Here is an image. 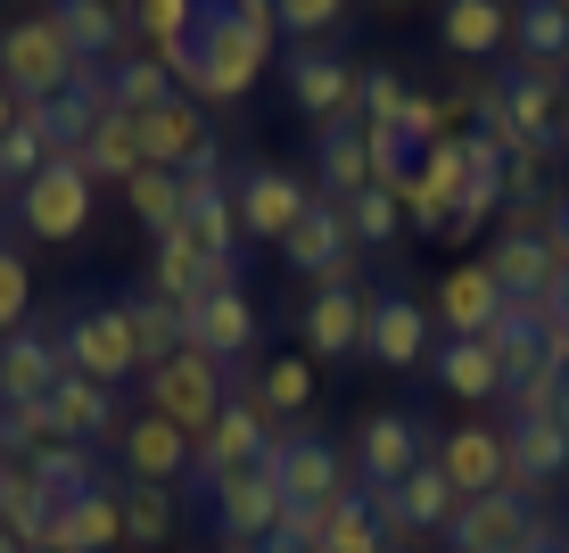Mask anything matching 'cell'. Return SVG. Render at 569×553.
Here are the masks:
<instances>
[{
    "mask_svg": "<svg viewBox=\"0 0 569 553\" xmlns=\"http://www.w3.org/2000/svg\"><path fill=\"white\" fill-rule=\"evenodd\" d=\"M438 471L455 480V496H462V504L503 496V487H512V471H503V429H487V422L446 429V438H438Z\"/></svg>",
    "mask_w": 569,
    "mask_h": 553,
    "instance_id": "14",
    "label": "cell"
},
{
    "mask_svg": "<svg viewBox=\"0 0 569 553\" xmlns=\"http://www.w3.org/2000/svg\"><path fill=\"white\" fill-rule=\"evenodd\" d=\"M58 347H67L74 381H100V388H124V381H141V372H149L124 306H74L67 330H58Z\"/></svg>",
    "mask_w": 569,
    "mask_h": 553,
    "instance_id": "3",
    "label": "cell"
},
{
    "mask_svg": "<svg viewBox=\"0 0 569 553\" xmlns=\"http://www.w3.org/2000/svg\"><path fill=\"white\" fill-rule=\"evenodd\" d=\"M182 347L207 355V364H231V355L257 347V306H248V289L231 282V289H214L207 306H190L182 314Z\"/></svg>",
    "mask_w": 569,
    "mask_h": 553,
    "instance_id": "15",
    "label": "cell"
},
{
    "mask_svg": "<svg viewBox=\"0 0 569 553\" xmlns=\"http://www.w3.org/2000/svg\"><path fill=\"white\" fill-rule=\"evenodd\" d=\"M272 42H281V9H272V0H207L190 50H173L166 67H173V83H182L190 108H231V100L257 91Z\"/></svg>",
    "mask_w": 569,
    "mask_h": 553,
    "instance_id": "1",
    "label": "cell"
},
{
    "mask_svg": "<svg viewBox=\"0 0 569 553\" xmlns=\"http://www.w3.org/2000/svg\"><path fill=\"white\" fill-rule=\"evenodd\" d=\"M124 471H132V487H173L190 471V454H199V438L190 429H173L166 413H141V422H124Z\"/></svg>",
    "mask_w": 569,
    "mask_h": 553,
    "instance_id": "18",
    "label": "cell"
},
{
    "mask_svg": "<svg viewBox=\"0 0 569 553\" xmlns=\"http://www.w3.org/2000/svg\"><path fill=\"white\" fill-rule=\"evenodd\" d=\"M553 256L569 265V190H561V215H553Z\"/></svg>",
    "mask_w": 569,
    "mask_h": 553,
    "instance_id": "47",
    "label": "cell"
},
{
    "mask_svg": "<svg viewBox=\"0 0 569 553\" xmlns=\"http://www.w3.org/2000/svg\"><path fill=\"white\" fill-rule=\"evenodd\" d=\"M0 463H9V454H0Z\"/></svg>",
    "mask_w": 569,
    "mask_h": 553,
    "instance_id": "52",
    "label": "cell"
},
{
    "mask_svg": "<svg viewBox=\"0 0 569 553\" xmlns=\"http://www.w3.org/2000/svg\"><path fill=\"white\" fill-rule=\"evenodd\" d=\"M487 355H496V372H503V397L528 388L537 372H553V364H545V323H537V306H503L496 330H487Z\"/></svg>",
    "mask_w": 569,
    "mask_h": 553,
    "instance_id": "24",
    "label": "cell"
},
{
    "mask_svg": "<svg viewBox=\"0 0 569 553\" xmlns=\"http://www.w3.org/2000/svg\"><path fill=\"white\" fill-rule=\"evenodd\" d=\"M58 512L74 521V545L83 553H116L124 545V496H108V487H91L83 504H58Z\"/></svg>",
    "mask_w": 569,
    "mask_h": 553,
    "instance_id": "38",
    "label": "cell"
},
{
    "mask_svg": "<svg viewBox=\"0 0 569 553\" xmlns=\"http://www.w3.org/2000/svg\"><path fill=\"white\" fill-rule=\"evenodd\" d=\"M91 199H100V182H91L74 157H50L42 182L17 190V224H26L33 240H74V231L91 224Z\"/></svg>",
    "mask_w": 569,
    "mask_h": 553,
    "instance_id": "5",
    "label": "cell"
},
{
    "mask_svg": "<svg viewBox=\"0 0 569 553\" xmlns=\"http://www.w3.org/2000/svg\"><path fill=\"white\" fill-rule=\"evenodd\" d=\"M231 199H240V240H272V248H281L289 231H298V215L313 207L306 182L281 174V166H248L240 182H231Z\"/></svg>",
    "mask_w": 569,
    "mask_h": 553,
    "instance_id": "10",
    "label": "cell"
},
{
    "mask_svg": "<svg viewBox=\"0 0 569 553\" xmlns=\"http://www.w3.org/2000/svg\"><path fill=\"white\" fill-rule=\"evenodd\" d=\"M124 314H132V339H141V364H149V372L182 355V306H166V298H124ZM149 372H141V381H149Z\"/></svg>",
    "mask_w": 569,
    "mask_h": 553,
    "instance_id": "35",
    "label": "cell"
},
{
    "mask_svg": "<svg viewBox=\"0 0 569 553\" xmlns=\"http://www.w3.org/2000/svg\"><path fill=\"white\" fill-rule=\"evenodd\" d=\"M405 100H413V91H405L397 67H363L356 75V116H363V125H397Z\"/></svg>",
    "mask_w": 569,
    "mask_h": 553,
    "instance_id": "42",
    "label": "cell"
},
{
    "mask_svg": "<svg viewBox=\"0 0 569 553\" xmlns=\"http://www.w3.org/2000/svg\"><path fill=\"white\" fill-rule=\"evenodd\" d=\"M74 75H83V58L67 50V33H58V17H9L0 26V83L17 91V100H67Z\"/></svg>",
    "mask_w": 569,
    "mask_h": 553,
    "instance_id": "2",
    "label": "cell"
},
{
    "mask_svg": "<svg viewBox=\"0 0 569 553\" xmlns=\"http://www.w3.org/2000/svg\"><path fill=\"white\" fill-rule=\"evenodd\" d=\"M298 330H306V355H313V364L363 355V289H356V282H313Z\"/></svg>",
    "mask_w": 569,
    "mask_h": 553,
    "instance_id": "16",
    "label": "cell"
},
{
    "mask_svg": "<svg viewBox=\"0 0 569 553\" xmlns=\"http://www.w3.org/2000/svg\"><path fill=\"white\" fill-rule=\"evenodd\" d=\"M0 553H26V545H17V537H9V529H0Z\"/></svg>",
    "mask_w": 569,
    "mask_h": 553,
    "instance_id": "50",
    "label": "cell"
},
{
    "mask_svg": "<svg viewBox=\"0 0 569 553\" xmlns=\"http://www.w3.org/2000/svg\"><path fill=\"white\" fill-rule=\"evenodd\" d=\"M561 141H569V67H561Z\"/></svg>",
    "mask_w": 569,
    "mask_h": 553,
    "instance_id": "49",
    "label": "cell"
},
{
    "mask_svg": "<svg viewBox=\"0 0 569 553\" xmlns=\"http://www.w3.org/2000/svg\"><path fill=\"white\" fill-rule=\"evenodd\" d=\"M74 166L91 174V182H132V174H149V149H141V116L108 108L100 132H91V149L74 157Z\"/></svg>",
    "mask_w": 569,
    "mask_h": 553,
    "instance_id": "26",
    "label": "cell"
},
{
    "mask_svg": "<svg viewBox=\"0 0 569 553\" xmlns=\"http://www.w3.org/2000/svg\"><path fill=\"white\" fill-rule=\"evenodd\" d=\"M58 381H67L58 330H17V339H0V405H42Z\"/></svg>",
    "mask_w": 569,
    "mask_h": 553,
    "instance_id": "19",
    "label": "cell"
},
{
    "mask_svg": "<svg viewBox=\"0 0 569 553\" xmlns=\"http://www.w3.org/2000/svg\"><path fill=\"white\" fill-rule=\"evenodd\" d=\"M438 42L462 50V58H496L512 42V9H496V0H446L438 9Z\"/></svg>",
    "mask_w": 569,
    "mask_h": 553,
    "instance_id": "27",
    "label": "cell"
},
{
    "mask_svg": "<svg viewBox=\"0 0 569 553\" xmlns=\"http://www.w3.org/2000/svg\"><path fill=\"white\" fill-rule=\"evenodd\" d=\"M503 306H512V298L496 289L487 256H479V265H455V273L438 282V330H446V339H487Z\"/></svg>",
    "mask_w": 569,
    "mask_h": 553,
    "instance_id": "21",
    "label": "cell"
},
{
    "mask_svg": "<svg viewBox=\"0 0 569 553\" xmlns=\"http://www.w3.org/2000/svg\"><path fill=\"white\" fill-rule=\"evenodd\" d=\"M50 429H58V446H91V438H124V422H116V388L100 381H58L50 388Z\"/></svg>",
    "mask_w": 569,
    "mask_h": 553,
    "instance_id": "22",
    "label": "cell"
},
{
    "mask_svg": "<svg viewBox=\"0 0 569 553\" xmlns=\"http://www.w3.org/2000/svg\"><path fill=\"white\" fill-rule=\"evenodd\" d=\"M528 529H537V504H520L512 487H503V496L462 504V512H455V529H446V545H455V553H520V545H528Z\"/></svg>",
    "mask_w": 569,
    "mask_h": 553,
    "instance_id": "20",
    "label": "cell"
},
{
    "mask_svg": "<svg viewBox=\"0 0 569 553\" xmlns=\"http://www.w3.org/2000/svg\"><path fill=\"white\" fill-rule=\"evenodd\" d=\"M42 166H50V141H42V125H17L9 141H0V182H42Z\"/></svg>",
    "mask_w": 569,
    "mask_h": 553,
    "instance_id": "44",
    "label": "cell"
},
{
    "mask_svg": "<svg viewBox=\"0 0 569 553\" xmlns=\"http://www.w3.org/2000/svg\"><path fill=\"white\" fill-rule=\"evenodd\" d=\"M199 9H207V0H141V9H132V26L149 33V58L190 50V33H199Z\"/></svg>",
    "mask_w": 569,
    "mask_h": 553,
    "instance_id": "37",
    "label": "cell"
},
{
    "mask_svg": "<svg viewBox=\"0 0 569 553\" xmlns=\"http://www.w3.org/2000/svg\"><path fill=\"white\" fill-rule=\"evenodd\" d=\"M347 256H356V231H347V207L339 199H313L298 215V231L281 240V265L298 273V282H322V273H339Z\"/></svg>",
    "mask_w": 569,
    "mask_h": 553,
    "instance_id": "17",
    "label": "cell"
},
{
    "mask_svg": "<svg viewBox=\"0 0 569 553\" xmlns=\"http://www.w3.org/2000/svg\"><path fill=\"white\" fill-rule=\"evenodd\" d=\"M26 471H33V487H42L50 504H83L91 487H100V463H91V446H42Z\"/></svg>",
    "mask_w": 569,
    "mask_h": 553,
    "instance_id": "34",
    "label": "cell"
},
{
    "mask_svg": "<svg viewBox=\"0 0 569 553\" xmlns=\"http://www.w3.org/2000/svg\"><path fill=\"white\" fill-rule=\"evenodd\" d=\"M141 388H149V413H166V422L190 429V438H207V429L223 422V405H231L223 397V364H207V355H190V347L173 355V364H157Z\"/></svg>",
    "mask_w": 569,
    "mask_h": 553,
    "instance_id": "4",
    "label": "cell"
},
{
    "mask_svg": "<svg viewBox=\"0 0 569 553\" xmlns=\"http://www.w3.org/2000/svg\"><path fill=\"white\" fill-rule=\"evenodd\" d=\"M339 26H347L339 0H281V33H298V50L322 42V33H339Z\"/></svg>",
    "mask_w": 569,
    "mask_h": 553,
    "instance_id": "45",
    "label": "cell"
},
{
    "mask_svg": "<svg viewBox=\"0 0 569 553\" xmlns=\"http://www.w3.org/2000/svg\"><path fill=\"white\" fill-rule=\"evenodd\" d=\"M429 330H438V314H429L413 289H363V355L388 372H413L429 355Z\"/></svg>",
    "mask_w": 569,
    "mask_h": 553,
    "instance_id": "6",
    "label": "cell"
},
{
    "mask_svg": "<svg viewBox=\"0 0 569 553\" xmlns=\"http://www.w3.org/2000/svg\"><path fill=\"white\" fill-rule=\"evenodd\" d=\"M17 125H26V100H17V91H9V83H0V141H9V132H17Z\"/></svg>",
    "mask_w": 569,
    "mask_h": 553,
    "instance_id": "46",
    "label": "cell"
},
{
    "mask_svg": "<svg viewBox=\"0 0 569 553\" xmlns=\"http://www.w3.org/2000/svg\"><path fill=\"white\" fill-rule=\"evenodd\" d=\"M397 504H405V521H413L421 537H446V529H455V512H462L455 480H446V471H438V454H429V463L413 471V480L397 487Z\"/></svg>",
    "mask_w": 569,
    "mask_h": 553,
    "instance_id": "33",
    "label": "cell"
},
{
    "mask_svg": "<svg viewBox=\"0 0 569 553\" xmlns=\"http://www.w3.org/2000/svg\"><path fill=\"white\" fill-rule=\"evenodd\" d=\"M264 438H272V413L257 405V388H240V397L223 405V422H214L207 438H199V454H190V471H199L207 487H223L231 471H257Z\"/></svg>",
    "mask_w": 569,
    "mask_h": 553,
    "instance_id": "7",
    "label": "cell"
},
{
    "mask_svg": "<svg viewBox=\"0 0 569 553\" xmlns=\"http://www.w3.org/2000/svg\"><path fill=\"white\" fill-rule=\"evenodd\" d=\"M438 388H455L462 405L503 397V372H496V355H487V339H438Z\"/></svg>",
    "mask_w": 569,
    "mask_h": 553,
    "instance_id": "29",
    "label": "cell"
},
{
    "mask_svg": "<svg viewBox=\"0 0 569 553\" xmlns=\"http://www.w3.org/2000/svg\"><path fill=\"white\" fill-rule=\"evenodd\" d=\"M347 231H356V248H388V240L405 231V199L371 182L363 199H347Z\"/></svg>",
    "mask_w": 569,
    "mask_h": 553,
    "instance_id": "40",
    "label": "cell"
},
{
    "mask_svg": "<svg viewBox=\"0 0 569 553\" xmlns=\"http://www.w3.org/2000/svg\"><path fill=\"white\" fill-rule=\"evenodd\" d=\"M371 182H380V174H371V141H363V116H356V125H330L322 132V190H330V199H363V190Z\"/></svg>",
    "mask_w": 569,
    "mask_h": 553,
    "instance_id": "28",
    "label": "cell"
},
{
    "mask_svg": "<svg viewBox=\"0 0 569 553\" xmlns=\"http://www.w3.org/2000/svg\"><path fill=\"white\" fill-rule=\"evenodd\" d=\"M108 100L124 108V116H157L166 100H182V91H173L166 58H108Z\"/></svg>",
    "mask_w": 569,
    "mask_h": 553,
    "instance_id": "30",
    "label": "cell"
},
{
    "mask_svg": "<svg viewBox=\"0 0 569 553\" xmlns=\"http://www.w3.org/2000/svg\"><path fill=\"white\" fill-rule=\"evenodd\" d=\"M26 306H33V273H26V248L0 240V339L26 330Z\"/></svg>",
    "mask_w": 569,
    "mask_h": 553,
    "instance_id": "43",
    "label": "cell"
},
{
    "mask_svg": "<svg viewBox=\"0 0 569 553\" xmlns=\"http://www.w3.org/2000/svg\"><path fill=\"white\" fill-rule=\"evenodd\" d=\"M356 75L363 67H347V58H330V50H298L289 58V100H298L306 125H356Z\"/></svg>",
    "mask_w": 569,
    "mask_h": 553,
    "instance_id": "13",
    "label": "cell"
},
{
    "mask_svg": "<svg viewBox=\"0 0 569 553\" xmlns=\"http://www.w3.org/2000/svg\"><path fill=\"white\" fill-rule=\"evenodd\" d=\"M173 537V487H124V545L157 553Z\"/></svg>",
    "mask_w": 569,
    "mask_h": 553,
    "instance_id": "39",
    "label": "cell"
},
{
    "mask_svg": "<svg viewBox=\"0 0 569 553\" xmlns=\"http://www.w3.org/2000/svg\"><path fill=\"white\" fill-rule=\"evenodd\" d=\"M214 553H257V545H214Z\"/></svg>",
    "mask_w": 569,
    "mask_h": 553,
    "instance_id": "51",
    "label": "cell"
},
{
    "mask_svg": "<svg viewBox=\"0 0 569 553\" xmlns=\"http://www.w3.org/2000/svg\"><path fill=\"white\" fill-rule=\"evenodd\" d=\"M503 471H512V496L537 504L569 480V429L561 422H503Z\"/></svg>",
    "mask_w": 569,
    "mask_h": 553,
    "instance_id": "12",
    "label": "cell"
},
{
    "mask_svg": "<svg viewBox=\"0 0 569 553\" xmlns=\"http://www.w3.org/2000/svg\"><path fill=\"white\" fill-rule=\"evenodd\" d=\"M257 405L272 413V429H289V422L313 405V355H306V347H298V355H272V364L257 372Z\"/></svg>",
    "mask_w": 569,
    "mask_h": 553,
    "instance_id": "31",
    "label": "cell"
},
{
    "mask_svg": "<svg viewBox=\"0 0 569 553\" xmlns=\"http://www.w3.org/2000/svg\"><path fill=\"white\" fill-rule=\"evenodd\" d=\"M421 463H429V438H421L413 413H363V429H356V471H363V487H405Z\"/></svg>",
    "mask_w": 569,
    "mask_h": 553,
    "instance_id": "11",
    "label": "cell"
},
{
    "mask_svg": "<svg viewBox=\"0 0 569 553\" xmlns=\"http://www.w3.org/2000/svg\"><path fill=\"white\" fill-rule=\"evenodd\" d=\"M58 33H67V50L83 58V67H108L116 42H124V26H132V9H108V0H58Z\"/></svg>",
    "mask_w": 569,
    "mask_h": 553,
    "instance_id": "25",
    "label": "cell"
},
{
    "mask_svg": "<svg viewBox=\"0 0 569 553\" xmlns=\"http://www.w3.org/2000/svg\"><path fill=\"white\" fill-rule=\"evenodd\" d=\"M487 273H496V289L512 306H545L553 282H561V256H553V240H496L487 248Z\"/></svg>",
    "mask_w": 569,
    "mask_h": 553,
    "instance_id": "23",
    "label": "cell"
},
{
    "mask_svg": "<svg viewBox=\"0 0 569 553\" xmlns=\"http://www.w3.org/2000/svg\"><path fill=\"white\" fill-rule=\"evenodd\" d=\"M207 504H214V529H223V545H264L272 529H281V512H289V496H281V480L257 463V471H231L223 487H207Z\"/></svg>",
    "mask_w": 569,
    "mask_h": 553,
    "instance_id": "8",
    "label": "cell"
},
{
    "mask_svg": "<svg viewBox=\"0 0 569 553\" xmlns=\"http://www.w3.org/2000/svg\"><path fill=\"white\" fill-rule=\"evenodd\" d=\"M512 50L528 67H569V9L561 0H528L512 9Z\"/></svg>",
    "mask_w": 569,
    "mask_h": 553,
    "instance_id": "32",
    "label": "cell"
},
{
    "mask_svg": "<svg viewBox=\"0 0 569 553\" xmlns=\"http://www.w3.org/2000/svg\"><path fill=\"white\" fill-rule=\"evenodd\" d=\"M322 553H397V545L380 537V521H371L363 487H356V496H339V512H330V537H322Z\"/></svg>",
    "mask_w": 569,
    "mask_h": 553,
    "instance_id": "41",
    "label": "cell"
},
{
    "mask_svg": "<svg viewBox=\"0 0 569 553\" xmlns=\"http://www.w3.org/2000/svg\"><path fill=\"white\" fill-rule=\"evenodd\" d=\"M553 314H569V265H561V282H553V298H545Z\"/></svg>",
    "mask_w": 569,
    "mask_h": 553,
    "instance_id": "48",
    "label": "cell"
},
{
    "mask_svg": "<svg viewBox=\"0 0 569 553\" xmlns=\"http://www.w3.org/2000/svg\"><path fill=\"white\" fill-rule=\"evenodd\" d=\"M141 149L157 174H223V149H214L207 116L190 100H166L157 116H141Z\"/></svg>",
    "mask_w": 569,
    "mask_h": 553,
    "instance_id": "9",
    "label": "cell"
},
{
    "mask_svg": "<svg viewBox=\"0 0 569 553\" xmlns=\"http://www.w3.org/2000/svg\"><path fill=\"white\" fill-rule=\"evenodd\" d=\"M124 199H132V215H141V231H157V240H173L182 231V174H132L124 182Z\"/></svg>",
    "mask_w": 569,
    "mask_h": 553,
    "instance_id": "36",
    "label": "cell"
}]
</instances>
